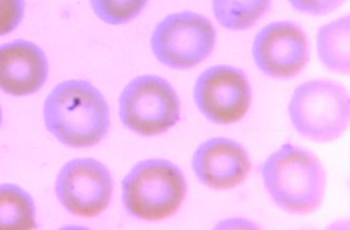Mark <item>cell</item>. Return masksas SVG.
Returning <instances> with one entry per match:
<instances>
[{
	"mask_svg": "<svg viewBox=\"0 0 350 230\" xmlns=\"http://www.w3.org/2000/svg\"><path fill=\"white\" fill-rule=\"evenodd\" d=\"M2 120V112H1V108H0V123H1Z\"/></svg>",
	"mask_w": 350,
	"mask_h": 230,
	"instance_id": "obj_18",
	"label": "cell"
},
{
	"mask_svg": "<svg viewBox=\"0 0 350 230\" xmlns=\"http://www.w3.org/2000/svg\"><path fill=\"white\" fill-rule=\"evenodd\" d=\"M25 0H0V36L14 31L25 15Z\"/></svg>",
	"mask_w": 350,
	"mask_h": 230,
	"instance_id": "obj_16",
	"label": "cell"
},
{
	"mask_svg": "<svg viewBox=\"0 0 350 230\" xmlns=\"http://www.w3.org/2000/svg\"><path fill=\"white\" fill-rule=\"evenodd\" d=\"M49 75L44 52L27 40H15L0 47V90L25 97L42 88Z\"/></svg>",
	"mask_w": 350,
	"mask_h": 230,
	"instance_id": "obj_11",
	"label": "cell"
},
{
	"mask_svg": "<svg viewBox=\"0 0 350 230\" xmlns=\"http://www.w3.org/2000/svg\"><path fill=\"white\" fill-rule=\"evenodd\" d=\"M193 99L200 114L216 125L239 123L250 110L252 88L243 71L218 64L205 69L196 79Z\"/></svg>",
	"mask_w": 350,
	"mask_h": 230,
	"instance_id": "obj_7",
	"label": "cell"
},
{
	"mask_svg": "<svg viewBox=\"0 0 350 230\" xmlns=\"http://www.w3.org/2000/svg\"><path fill=\"white\" fill-rule=\"evenodd\" d=\"M216 30L202 14L181 12L168 15L153 30L150 47L161 64L190 69L206 60L216 43Z\"/></svg>",
	"mask_w": 350,
	"mask_h": 230,
	"instance_id": "obj_5",
	"label": "cell"
},
{
	"mask_svg": "<svg viewBox=\"0 0 350 230\" xmlns=\"http://www.w3.org/2000/svg\"><path fill=\"white\" fill-rule=\"evenodd\" d=\"M36 206L31 196L14 184L0 186V229H33Z\"/></svg>",
	"mask_w": 350,
	"mask_h": 230,
	"instance_id": "obj_14",
	"label": "cell"
},
{
	"mask_svg": "<svg viewBox=\"0 0 350 230\" xmlns=\"http://www.w3.org/2000/svg\"><path fill=\"white\" fill-rule=\"evenodd\" d=\"M120 117L131 131L144 136H159L178 123L180 101L165 78L142 75L122 90Z\"/></svg>",
	"mask_w": 350,
	"mask_h": 230,
	"instance_id": "obj_6",
	"label": "cell"
},
{
	"mask_svg": "<svg viewBox=\"0 0 350 230\" xmlns=\"http://www.w3.org/2000/svg\"><path fill=\"white\" fill-rule=\"evenodd\" d=\"M349 94L345 86L329 79H313L298 86L291 95L288 114L302 138L332 142L349 125Z\"/></svg>",
	"mask_w": 350,
	"mask_h": 230,
	"instance_id": "obj_4",
	"label": "cell"
},
{
	"mask_svg": "<svg viewBox=\"0 0 350 230\" xmlns=\"http://www.w3.org/2000/svg\"><path fill=\"white\" fill-rule=\"evenodd\" d=\"M96 16L107 25H120L135 19L148 0H90Z\"/></svg>",
	"mask_w": 350,
	"mask_h": 230,
	"instance_id": "obj_15",
	"label": "cell"
},
{
	"mask_svg": "<svg viewBox=\"0 0 350 230\" xmlns=\"http://www.w3.org/2000/svg\"><path fill=\"white\" fill-rule=\"evenodd\" d=\"M288 3L304 14L323 16L336 12L347 0H287Z\"/></svg>",
	"mask_w": 350,
	"mask_h": 230,
	"instance_id": "obj_17",
	"label": "cell"
},
{
	"mask_svg": "<svg viewBox=\"0 0 350 230\" xmlns=\"http://www.w3.org/2000/svg\"><path fill=\"white\" fill-rule=\"evenodd\" d=\"M187 192L185 175L165 159L139 162L122 181L123 205L131 216L144 220H162L174 216Z\"/></svg>",
	"mask_w": 350,
	"mask_h": 230,
	"instance_id": "obj_3",
	"label": "cell"
},
{
	"mask_svg": "<svg viewBox=\"0 0 350 230\" xmlns=\"http://www.w3.org/2000/svg\"><path fill=\"white\" fill-rule=\"evenodd\" d=\"M192 168L207 188L226 190L243 183L252 169V162L237 141L215 138L198 147L192 158Z\"/></svg>",
	"mask_w": 350,
	"mask_h": 230,
	"instance_id": "obj_10",
	"label": "cell"
},
{
	"mask_svg": "<svg viewBox=\"0 0 350 230\" xmlns=\"http://www.w3.org/2000/svg\"><path fill=\"white\" fill-rule=\"evenodd\" d=\"M261 177L270 199L284 212L306 216L323 205L325 169L308 149L285 143L265 160Z\"/></svg>",
	"mask_w": 350,
	"mask_h": 230,
	"instance_id": "obj_2",
	"label": "cell"
},
{
	"mask_svg": "<svg viewBox=\"0 0 350 230\" xmlns=\"http://www.w3.org/2000/svg\"><path fill=\"white\" fill-rule=\"evenodd\" d=\"M272 0H211L217 23L231 31L250 29L269 10Z\"/></svg>",
	"mask_w": 350,
	"mask_h": 230,
	"instance_id": "obj_13",
	"label": "cell"
},
{
	"mask_svg": "<svg viewBox=\"0 0 350 230\" xmlns=\"http://www.w3.org/2000/svg\"><path fill=\"white\" fill-rule=\"evenodd\" d=\"M252 58L263 75L275 79H291L297 77L308 64V38L295 23H269L254 38Z\"/></svg>",
	"mask_w": 350,
	"mask_h": 230,
	"instance_id": "obj_9",
	"label": "cell"
},
{
	"mask_svg": "<svg viewBox=\"0 0 350 230\" xmlns=\"http://www.w3.org/2000/svg\"><path fill=\"white\" fill-rule=\"evenodd\" d=\"M47 129L70 147H90L107 133L109 106L103 93L86 80H66L47 97L43 107Z\"/></svg>",
	"mask_w": 350,
	"mask_h": 230,
	"instance_id": "obj_1",
	"label": "cell"
},
{
	"mask_svg": "<svg viewBox=\"0 0 350 230\" xmlns=\"http://www.w3.org/2000/svg\"><path fill=\"white\" fill-rule=\"evenodd\" d=\"M349 15L321 26L317 36V51L324 67L339 75H349Z\"/></svg>",
	"mask_w": 350,
	"mask_h": 230,
	"instance_id": "obj_12",
	"label": "cell"
},
{
	"mask_svg": "<svg viewBox=\"0 0 350 230\" xmlns=\"http://www.w3.org/2000/svg\"><path fill=\"white\" fill-rule=\"evenodd\" d=\"M55 192L60 203L71 214L94 218L109 205L111 175L107 167L92 158L75 159L60 170Z\"/></svg>",
	"mask_w": 350,
	"mask_h": 230,
	"instance_id": "obj_8",
	"label": "cell"
}]
</instances>
